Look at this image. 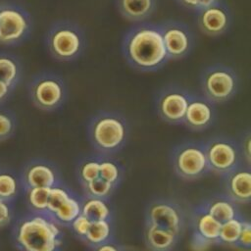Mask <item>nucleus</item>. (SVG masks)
Segmentation results:
<instances>
[{"label": "nucleus", "instance_id": "nucleus-25", "mask_svg": "<svg viewBox=\"0 0 251 251\" xmlns=\"http://www.w3.org/2000/svg\"><path fill=\"white\" fill-rule=\"evenodd\" d=\"M21 186V180L15 173L0 170V199L13 201L18 196Z\"/></svg>", "mask_w": 251, "mask_h": 251}, {"label": "nucleus", "instance_id": "nucleus-4", "mask_svg": "<svg viewBox=\"0 0 251 251\" xmlns=\"http://www.w3.org/2000/svg\"><path fill=\"white\" fill-rule=\"evenodd\" d=\"M49 53L58 61L69 62L78 58L85 48L82 29L71 21H59L49 29L46 36Z\"/></svg>", "mask_w": 251, "mask_h": 251}, {"label": "nucleus", "instance_id": "nucleus-36", "mask_svg": "<svg viewBox=\"0 0 251 251\" xmlns=\"http://www.w3.org/2000/svg\"><path fill=\"white\" fill-rule=\"evenodd\" d=\"M179 5L182 7L192 10V11H199L211 4L219 2L220 0H176Z\"/></svg>", "mask_w": 251, "mask_h": 251}, {"label": "nucleus", "instance_id": "nucleus-24", "mask_svg": "<svg viewBox=\"0 0 251 251\" xmlns=\"http://www.w3.org/2000/svg\"><path fill=\"white\" fill-rule=\"evenodd\" d=\"M112 233L111 221L91 222L82 241H84L87 246L93 248L111 240Z\"/></svg>", "mask_w": 251, "mask_h": 251}, {"label": "nucleus", "instance_id": "nucleus-39", "mask_svg": "<svg viewBox=\"0 0 251 251\" xmlns=\"http://www.w3.org/2000/svg\"><path fill=\"white\" fill-rule=\"evenodd\" d=\"M12 90H13L12 87H10L4 81L0 80V104L7 100V98L10 96Z\"/></svg>", "mask_w": 251, "mask_h": 251}, {"label": "nucleus", "instance_id": "nucleus-32", "mask_svg": "<svg viewBox=\"0 0 251 251\" xmlns=\"http://www.w3.org/2000/svg\"><path fill=\"white\" fill-rule=\"evenodd\" d=\"M91 222L81 213L75 218L74 219V221L70 224V227L72 228V230L74 231V233L79 238V239H83L88 228L90 226Z\"/></svg>", "mask_w": 251, "mask_h": 251}, {"label": "nucleus", "instance_id": "nucleus-27", "mask_svg": "<svg viewBox=\"0 0 251 251\" xmlns=\"http://www.w3.org/2000/svg\"><path fill=\"white\" fill-rule=\"evenodd\" d=\"M25 202L30 212L47 213L50 188L33 187L25 189Z\"/></svg>", "mask_w": 251, "mask_h": 251}, {"label": "nucleus", "instance_id": "nucleus-22", "mask_svg": "<svg viewBox=\"0 0 251 251\" xmlns=\"http://www.w3.org/2000/svg\"><path fill=\"white\" fill-rule=\"evenodd\" d=\"M80 213L90 222L111 221L112 219V212L107 200L100 198L84 196L81 199Z\"/></svg>", "mask_w": 251, "mask_h": 251}, {"label": "nucleus", "instance_id": "nucleus-3", "mask_svg": "<svg viewBox=\"0 0 251 251\" xmlns=\"http://www.w3.org/2000/svg\"><path fill=\"white\" fill-rule=\"evenodd\" d=\"M87 134L91 145L100 155L110 156L126 145L128 125L121 114L103 111L92 117Z\"/></svg>", "mask_w": 251, "mask_h": 251}, {"label": "nucleus", "instance_id": "nucleus-29", "mask_svg": "<svg viewBox=\"0 0 251 251\" xmlns=\"http://www.w3.org/2000/svg\"><path fill=\"white\" fill-rule=\"evenodd\" d=\"M100 157L101 155L99 154L80 161L77 167V177L81 184L89 182L99 176Z\"/></svg>", "mask_w": 251, "mask_h": 251}, {"label": "nucleus", "instance_id": "nucleus-15", "mask_svg": "<svg viewBox=\"0 0 251 251\" xmlns=\"http://www.w3.org/2000/svg\"><path fill=\"white\" fill-rule=\"evenodd\" d=\"M196 23L204 34L219 36L226 32L230 26V12L225 4L219 1L197 11Z\"/></svg>", "mask_w": 251, "mask_h": 251}, {"label": "nucleus", "instance_id": "nucleus-10", "mask_svg": "<svg viewBox=\"0 0 251 251\" xmlns=\"http://www.w3.org/2000/svg\"><path fill=\"white\" fill-rule=\"evenodd\" d=\"M191 93L182 87L171 85L164 87L156 96L158 116L170 125H182Z\"/></svg>", "mask_w": 251, "mask_h": 251}, {"label": "nucleus", "instance_id": "nucleus-20", "mask_svg": "<svg viewBox=\"0 0 251 251\" xmlns=\"http://www.w3.org/2000/svg\"><path fill=\"white\" fill-rule=\"evenodd\" d=\"M120 14L130 22L149 19L157 8V0H116Z\"/></svg>", "mask_w": 251, "mask_h": 251}, {"label": "nucleus", "instance_id": "nucleus-31", "mask_svg": "<svg viewBox=\"0 0 251 251\" xmlns=\"http://www.w3.org/2000/svg\"><path fill=\"white\" fill-rule=\"evenodd\" d=\"M16 117L14 113L8 109L0 108V141H4L12 137L16 130Z\"/></svg>", "mask_w": 251, "mask_h": 251}, {"label": "nucleus", "instance_id": "nucleus-35", "mask_svg": "<svg viewBox=\"0 0 251 251\" xmlns=\"http://www.w3.org/2000/svg\"><path fill=\"white\" fill-rule=\"evenodd\" d=\"M213 245H214V243H212L211 241L202 237L198 233L192 231L191 238H190V247L193 251H206Z\"/></svg>", "mask_w": 251, "mask_h": 251}, {"label": "nucleus", "instance_id": "nucleus-37", "mask_svg": "<svg viewBox=\"0 0 251 251\" xmlns=\"http://www.w3.org/2000/svg\"><path fill=\"white\" fill-rule=\"evenodd\" d=\"M250 144H251V134H250V131H247L245 134H243L241 142L239 143V147H240V151H241V155L244 163L249 166L251 162Z\"/></svg>", "mask_w": 251, "mask_h": 251}, {"label": "nucleus", "instance_id": "nucleus-5", "mask_svg": "<svg viewBox=\"0 0 251 251\" xmlns=\"http://www.w3.org/2000/svg\"><path fill=\"white\" fill-rule=\"evenodd\" d=\"M171 164L177 176L185 180H195L210 173L205 143L184 141L174 147Z\"/></svg>", "mask_w": 251, "mask_h": 251}, {"label": "nucleus", "instance_id": "nucleus-38", "mask_svg": "<svg viewBox=\"0 0 251 251\" xmlns=\"http://www.w3.org/2000/svg\"><path fill=\"white\" fill-rule=\"evenodd\" d=\"M92 251H125L124 247L111 240L92 248Z\"/></svg>", "mask_w": 251, "mask_h": 251}, {"label": "nucleus", "instance_id": "nucleus-14", "mask_svg": "<svg viewBox=\"0 0 251 251\" xmlns=\"http://www.w3.org/2000/svg\"><path fill=\"white\" fill-rule=\"evenodd\" d=\"M20 180L24 190L33 187L52 188L62 184L55 165L42 159H35L26 163L23 169Z\"/></svg>", "mask_w": 251, "mask_h": 251}, {"label": "nucleus", "instance_id": "nucleus-26", "mask_svg": "<svg viewBox=\"0 0 251 251\" xmlns=\"http://www.w3.org/2000/svg\"><path fill=\"white\" fill-rule=\"evenodd\" d=\"M243 221L244 219L241 216H239L223 223L221 225L219 233V244H225L235 247L240 235Z\"/></svg>", "mask_w": 251, "mask_h": 251}, {"label": "nucleus", "instance_id": "nucleus-12", "mask_svg": "<svg viewBox=\"0 0 251 251\" xmlns=\"http://www.w3.org/2000/svg\"><path fill=\"white\" fill-rule=\"evenodd\" d=\"M81 211V199L63 184L50 188L47 213L62 226H69Z\"/></svg>", "mask_w": 251, "mask_h": 251}, {"label": "nucleus", "instance_id": "nucleus-13", "mask_svg": "<svg viewBox=\"0 0 251 251\" xmlns=\"http://www.w3.org/2000/svg\"><path fill=\"white\" fill-rule=\"evenodd\" d=\"M159 26L169 59H181L190 53L193 47V36L186 25L168 21Z\"/></svg>", "mask_w": 251, "mask_h": 251}, {"label": "nucleus", "instance_id": "nucleus-11", "mask_svg": "<svg viewBox=\"0 0 251 251\" xmlns=\"http://www.w3.org/2000/svg\"><path fill=\"white\" fill-rule=\"evenodd\" d=\"M31 28L29 14L17 5H0V42L14 44L24 40Z\"/></svg>", "mask_w": 251, "mask_h": 251}, {"label": "nucleus", "instance_id": "nucleus-19", "mask_svg": "<svg viewBox=\"0 0 251 251\" xmlns=\"http://www.w3.org/2000/svg\"><path fill=\"white\" fill-rule=\"evenodd\" d=\"M201 204L206 211L221 224L241 216L238 211L237 203L231 200L226 194L214 195L204 200Z\"/></svg>", "mask_w": 251, "mask_h": 251}, {"label": "nucleus", "instance_id": "nucleus-21", "mask_svg": "<svg viewBox=\"0 0 251 251\" xmlns=\"http://www.w3.org/2000/svg\"><path fill=\"white\" fill-rule=\"evenodd\" d=\"M179 239L180 236L170 230L145 224L144 240L151 251H172Z\"/></svg>", "mask_w": 251, "mask_h": 251}, {"label": "nucleus", "instance_id": "nucleus-7", "mask_svg": "<svg viewBox=\"0 0 251 251\" xmlns=\"http://www.w3.org/2000/svg\"><path fill=\"white\" fill-rule=\"evenodd\" d=\"M204 143L211 172L226 176L244 164L239 142L231 137L218 135Z\"/></svg>", "mask_w": 251, "mask_h": 251}, {"label": "nucleus", "instance_id": "nucleus-8", "mask_svg": "<svg viewBox=\"0 0 251 251\" xmlns=\"http://www.w3.org/2000/svg\"><path fill=\"white\" fill-rule=\"evenodd\" d=\"M145 224L170 230L182 236L187 224V214L179 202L172 198H157L146 208Z\"/></svg>", "mask_w": 251, "mask_h": 251}, {"label": "nucleus", "instance_id": "nucleus-30", "mask_svg": "<svg viewBox=\"0 0 251 251\" xmlns=\"http://www.w3.org/2000/svg\"><path fill=\"white\" fill-rule=\"evenodd\" d=\"M81 185L83 188L84 196L100 198L105 200H107L110 197V195L116 188L113 184L104 180L100 176Z\"/></svg>", "mask_w": 251, "mask_h": 251}, {"label": "nucleus", "instance_id": "nucleus-34", "mask_svg": "<svg viewBox=\"0 0 251 251\" xmlns=\"http://www.w3.org/2000/svg\"><path fill=\"white\" fill-rule=\"evenodd\" d=\"M235 247H241L245 249H250L251 247V225L246 220L243 221L240 235Z\"/></svg>", "mask_w": 251, "mask_h": 251}, {"label": "nucleus", "instance_id": "nucleus-1", "mask_svg": "<svg viewBox=\"0 0 251 251\" xmlns=\"http://www.w3.org/2000/svg\"><path fill=\"white\" fill-rule=\"evenodd\" d=\"M123 53L127 63L141 72L157 71L169 60L161 28L153 24L131 27L124 38Z\"/></svg>", "mask_w": 251, "mask_h": 251}, {"label": "nucleus", "instance_id": "nucleus-28", "mask_svg": "<svg viewBox=\"0 0 251 251\" xmlns=\"http://www.w3.org/2000/svg\"><path fill=\"white\" fill-rule=\"evenodd\" d=\"M99 176L117 187L123 177V171L117 161L101 155Z\"/></svg>", "mask_w": 251, "mask_h": 251}, {"label": "nucleus", "instance_id": "nucleus-9", "mask_svg": "<svg viewBox=\"0 0 251 251\" xmlns=\"http://www.w3.org/2000/svg\"><path fill=\"white\" fill-rule=\"evenodd\" d=\"M29 96L35 107L42 111L59 109L67 98L64 80L57 75L43 73L37 75L29 83Z\"/></svg>", "mask_w": 251, "mask_h": 251}, {"label": "nucleus", "instance_id": "nucleus-6", "mask_svg": "<svg viewBox=\"0 0 251 251\" xmlns=\"http://www.w3.org/2000/svg\"><path fill=\"white\" fill-rule=\"evenodd\" d=\"M200 85L203 96L209 101L214 104L225 103L236 94L238 77L230 67L216 64L202 72Z\"/></svg>", "mask_w": 251, "mask_h": 251}, {"label": "nucleus", "instance_id": "nucleus-17", "mask_svg": "<svg viewBox=\"0 0 251 251\" xmlns=\"http://www.w3.org/2000/svg\"><path fill=\"white\" fill-rule=\"evenodd\" d=\"M226 178V194L235 203L246 204L251 200L250 166L242 164L224 176Z\"/></svg>", "mask_w": 251, "mask_h": 251}, {"label": "nucleus", "instance_id": "nucleus-18", "mask_svg": "<svg viewBox=\"0 0 251 251\" xmlns=\"http://www.w3.org/2000/svg\"><path fill=\"white\" fill-rule=\"evenodd\" d=\"M190 220L192 231L211 241L214 245L219 244V233L222 224L212 217L201 203L193 208Z\"/></svg>", "mask_w": 251, "mask_h": 251}, {"label": "nucleus", "instance_id": "nucleus-2", "mask_svg": "<svg viewBox=\"0 0 251 251\" xmlns=\"http://www.w3.org/2000/svg\"><path fill=\"white\" fill-rule=\"evenodd\" d=\"M13 239L20 251H61L64 233L48 213L29 212L15 222Z\"/></svg>", "mask_w": 251, "mask_h": 251}, {"label": "nucleus", "instance_id": "nucleus-16", "mask_svg": "<svg viewBox=\"0 0 251 251\" xmlns=\"http://www.w3.org/2000/svg\"><path fill=\"white\" fill-rule=\"evenodd\" d=\"M215 116L214 103L203 95L191 94L182 125L192 131H203L212 126Z\"/></svg>", "mask_w": 251, "mask_h": 251}, {"label": "nucleus", "instance_id": "nucleus-33", "mask_svg": "<svg viewBox=\"0 0 251 251\" xmlns=\"http://www.w3.org/2000/svg\"><path fill=\"white\" fill-rule=\"evenodd\" d=\"M14 218L12 201L0 199V228L9 226Z\"/></svg>", "mask_w": 251, "mask_h": 251}, {"label": "nucleus", "instance_id": "nucleus-23", "mask_svg": "<svg viewBox=\"0 0 251 251\" xmlns=\"http://www.w3.org/2000/svg\"><path fill=\"white\" fill-rule=\"evenodd\" d=\"M21 64L13 55L0 53V80L14 89L21 78Z\"/></svg>", "mask_w": 251, "mask_h": 251}]
</instances>
